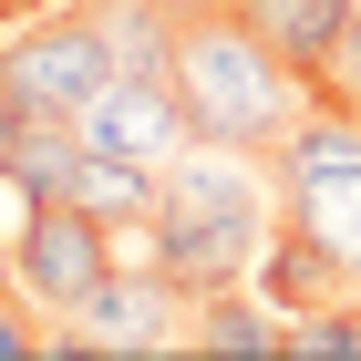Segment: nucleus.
<instances>
[{"mask_svg": "<svg viewBox=\"0 0 361 361\" xmlns=\"http://www.w3.org/2000/svg\"><path fill=\"white\" fill-rule=\"evenodd\" d=\"M269 238H279V155L186 145V155L166 166L155 227H145V258H155L186 300H217V289H258Z\"/></svg>", "mask_w": 361, "mask_h": 361, "instance_id": "1", "label": "nucleus"}, {"mask_svg": "<svg viewBox=\"0 0 361 361\" xmlns=\"http://www.w3.org/2000/svg\"><path fill=\"white\" fill-rule=\"evenodd\" d=\"M176 104H186L196 145H238V155H279L289 145V124H300L320 93L289 73V62L258 42V21L238 11V0H217V11H186L176 21V62H166Z\"/></svg>", "mask_w": 361, "mask_h": 361, "instance_id": "2", "label": "nucleus"}, {"mask_svg": "<svg viewBox=\"0 0 361 361\" xmlns=\"http://www.w3.org/2000/svg\"><path fill=\"white\" fill-rule=\"evenodd\" d=\"M114 73H124V52H114L104 0H52V11H31V21H0V114L83 124Z\"/></svg>", "mask_w": 361, "mask_h": 361, "instance_id": "3", "label": "nucleus"}, {"mask_svg": "<svg viewBox=\"0 0 361 361\" xmlns=\"http://www.w3.org/2000/svg\"><path fill=\"white\" fill-rule=\"evenodd\" d=\"M279 227L331 248L361 289V114L351 104H310L279 145Z\"/></svg>", "mask_w": 361, "mask_h": 361, "instance_id": "4", "label": "nucleus"}, {"mask_svg": "<svg viewBox=\"0 0 361 361\" xmlns=\"http://www.w3.org/2000/svg\"><path fill=\"white\" fill-rule=\"evenodd\" d=\"M186 320H196V300L135 248L52 320V351H73V361H155V351H186Z\"/></svg>", "mask_w": 361, "mask_h": 361, "instance_id": "5", "label": "nucleus"}, {"mask_svg": "<svg viewBox=\"0 0 361 361\" xmlns=\"http://www.w3.org/2000/svg\"><path fill=\"white\" fill-rule=\"evenodd\" d=\"M135 248L145 238H114V227L83 217V207H21V227H11V289H21L42 320H62L114 258H135Z\"/></svg>", "mask_w": 361, "mask_h": 361, "instance_id": "6", "label": "nucleus"}, {"mask_svg": "<svg viewBox=\"0 0 361 361\" xmlns=\"http://www.w3.org/2000/svg\"><path fill=\"white\" fill-rule=\"evenodd\" d=\"M83 145H104V155H124V166H145V176H166L196 145V124H186V104H176L166 73H114L104 104L83 114Z\"/></svg>", "mask_w": 361, "mask_h": 361, "instance_id": "7", "label": "nucleus"}, {"mask_svg": "<svg viewBox=\"0 0 361 361\" xmlns=\"http://www.w3.org/2000/svg\"><path fill=\"white\" fill-rule=\"evenodd\" d=\"M258 21V42H269L289 73H300L310 93L331 83V62H341V42H351V21H361V0H238Z\"/></svg>", "mask_w": 361, "mask_h": 361, "instance_id": "8", "label": "nucleus"}, {"mask_svg": "<svg viewBox=\"0 0 361 361\" xmlns=\"http://www.w3.org/2000/svg\"><path fill=\"white\" fill-rule=\"evenodd\" d=\"M279 341H289V310L258 300V289H217V300H196V320H186L196 361H279Z\"/></svg>", "mask_w": 361, "mask_h": 361, "instance_id": "9", "label": "nucleus"}, {"mask_svg": "<svg viewBox=\"0 0 361 361\" xmlns=\"http://www.w3.org/2000/svg\"><path fill=\"white\" fill-rule=\"evenodd\" d=\"M104 21H114L124 73H166V62H176V21H166V11H145V0H104Z\"/></svg>", "mask_w": 361, "mask_h": 361, "instance_id": "10", "label": "nucleus"}, {"mask_svg": "<svg viewBox=\"0 0 361 361\" xmlns=\"http://www.w3.org/2000/svg\"><path fill=\"white\" fill-rule=\"evenodd\" d=\"M31 351H52V320H42V310L0 279V361H31Z\"/></svg>", "mask_w": 361, "mask_h": 361, "instance_id": "11", "label": "nucleus"}, {"mask_svg": "<svg viewBox=\"0 0 361 361\" xmlns=\"http://www.w3.org/2000/svg\"><path fill=\"white\" fill-rule=\"evenodd\" d=\"M320 104H351V114H361V21H351V42H341V62H331V83H320Z\"/></svg>", "mask_w": 361, "mask_h": 361, "instance_id": "12", "label": "nucleus"}, {"mask_svg": "<svg viewBox=\"0 0 361 361\" xmlns=\"http://www.w3.org/2000/svg\"><path fill=\"white\" fill-rule=\"evenodd\" d=\"M145 11H166V21H186V11H217V0H145Z\"/></svg>", "mask_w": 361, "mask_h": 361, "instance_id": "13", "label": "nucleus"}, {"mask_svg": "<svg viewBox=\"0 0 361 361\" xmlns=\"http://www.w3.org/2000/svg\"><path fill=\"white\" fill-rule=\"evenodd\" d=\"M31 11H42V0H0V21H31Z\"/></svg>", "mask_w": 361, "mask_h": 361, "instance_id": "14", "label": "nucleus"}, {"mask_svg": "<svg viewBox=\"0 0 361 361\" xmlns=\"http://www.w3.org/2000/svg\"><path fill=\"white\" fill-rule=\"evenodd\" d=\"M42 11H52V0H42Z\"/></svg>", "mask_w": 361, "mask_h": 361, "instance_id": "15", "label": "nucleus"}]
</instances>
